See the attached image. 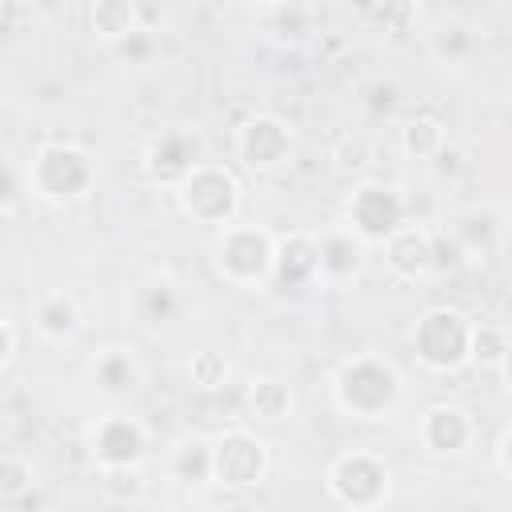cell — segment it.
I'll use <instances>...</instances> for the list:
<instances>
[{
  "label": "cell",
  "mask_w": 512,
  "mask_h": 512,
  "mask_svg": "<svg viewBox=\"0 0 512 512\" xmlns=\"http://www.w3.org/2000/svg\"><path fill=\"white\" fill-rule=\"evenodd\" d=\"M332 400L344 416L364 420V424H380V420H392L396 408L404 404V376L388 356L360 352L336 368Z\"/></svg>",
  "instance_id": "6da1fadb"
},
{
  "label": "cell",
  "mask_w": 512,
  "mask_h": 512,
  "mask_svg": "<svg viewBox=\"0 0 512 512\" xmlns=\"http://www.w3.org/2000/svg\"><path fill=\"white\" fill-rule=\"evenodd\" d=\"M104 488L116 496V500H136L140 496V468H116V472H104Z\"/></svg>",
  "instance_id": "484cf974"
},
{
  "label": "cell",
  "mask_w": 512,
  "mask_h": 512,
  "mask_svg": "<svg viewBox=\"0 0 512 512\" xmlns=\"http://www.w3.org/2000/svg\"><path fill=\"white\" fill-rule=\"evenodd\" d=\"M116 52H120V56H128L132 64H144V60L152 56V36H148V32L140 28L136 36H128V40H120V44H116Z\"/></svg>",
  "instance_id": "83f0119b"
},
{
  "label": "cell",
  "mask_w": 512,
  "mask_h": 512,
  "mask_svg": "<svg viewBox=\"0 0 512 512\" xmlns=\"http://www.w3.org/2000/svg\"><path fill=\"white\" fill-rule=\"evenodd\" d=\"M232 148H236V160L248 168V172H276L292 160V124L276 112H252L240 120L236 136H232Z\"/></svg>",
  "instance_id": "30bf717a"
},
{
  "label": "cell",
  "mask_w": 512,
  "mask_h": 512,
  "mask_svg": "<svg viewBox=\"0 0 512 512\" xmlns=\"http://www.w3.org/2000/svg\"><path fill=\"white\" fill-rule=\"evenodd\" d=\"M32 484H36L32 460L20 456V452H4V456H0V504H4V508L24 504V496L32 492Z\"/></svg>",
  "instance_id": "603a6c76"
},
{
  "label": "cell",
  "mask_w": 512,
  "mask_h": 512,
  "mask_svg": "<svg viewBox=\"0 0 512 512\" xmlns=\"http://www.w3.org/2000/svg\"><path fill=\"white\" fill-rule=\"evenodd\" d=\"M496 372H500V380H504V392L512 396V344H508V352H504V364H500Z\"/></svg>",
  "instance_id": "f546056e"
},
{
  "label": "cell",
  "mask_w": 512,
  "mask_h": 512,
  "mask_svg": "<svg viewBox=\"0 0 512 512\" xmlns=\"http://www.w3.org/2000/svg\"><path fill=\"white\" fill-rule=\"evenodd\" d=\"M344 224L368 244H384L400 224H408V200L396 184L360 180L344 200Z\"/></svg>",
  "instance_id": "52a82bcc"
},
{
  "label": "cell",
  "mask_w": 512,
  "mask_h": 512,
  "mask_svg": "<svg viewBox=\"0 0 512 512\" xmlns=\"http://www.w3.org/2000/svg\"><path fill=\"white\" fill-rule=\"evenodd\" d=\"M384 264L404 284L428 280L436 268V232H428L424 224H400L384 240Z\"/></svg>",
  "instance_id": "5bb4252c"
},
{
  "label": "cell",
  "mask_w": 512,
  "mask_h": 512,
  "mask_svg": "<svg viewBox=\"0 0 512 512\" xmlns=\"http://www.w3.org/2000/svg\"><path fill=\"white\" fill-rule=\"evenodd\" d=\"M24 184H28V196L64 208L84 200L96 188V160L76 140H48L28 156Z\"/></svg>",
  "instance_id": "7a4b0ae2"
},
{
  "label": "cell",
  "mask_w": 512,
  "mask_h": 512,
  "mask_svg": "<svg viewBox=\"0 0 512 512\" xmlns=\"http://www.w3.org/2000/svg\"><path fill=\"white\" fill-rule=\"evenodd\" d=\"M316 252H320V284L348 288L364 272L368 240L360 232H352L348 224H328L324 232H316Z\"/></svg>",
  "instance_id": "4fadbf2b"
},
{
  "label": "cell",
  "mask_w": 512,
  "mask_h": 512,
  "mask_svg": "<svg viewBox=\"0 0 512 512\" xmlns=\"http://www.w3.org/2000/svg\"><path fill=\"white\" fill-rule=\"evenodd\" d=\"M416 440L432 456H464L476 444V416L452 400L428 404L424 416L416 420Z\"/></svg>",
  "instance_id": "7c38bea8"
},
{
  "label": "cell",
  "mask_w": 512,
  "mask_h": 512,
  "mask_svg": "<svg viewBox=\"0 0 512 512\" xmlns=\"http://www.w3.org/2000/svg\"><path fill=\"white\" fill-rule=\"evenodd\" d=\"M172 476L180 484H212V440L184 436L172 448Z\"/></svg>",
  "instance_id": "44dd1931"
},
{
  "label": "cell",
  "mask_w": 512,
  "mask_h": 512,
  "mask_svg": "<svg viewBox=\"0 0 512 512\" xmlns=\"http://www.w3.org/2000/svg\"><path fill=\"white\" fill-rule=\"evenodd\" d=\"M188 380H192L196 388L212 392V388H220V384L228 380V360H224L216 348H200V352L188 356Z\"/></svg>",
  "instance_id": "d4e9b609"
},
{
  "label": "cell",
  "mask_w": 512,
  "mask_h": 512,
  "mask_svg": "<svg viewBox=\"0 0 512 512\" xmlns=\"http://www.w3.org/2000/svg\"><path fill=\"white\" fill-rule=\"evenodd\" d=\"M132 312H136V320L140 324H164V320H172L176 312H180V292H176V284L172 280H160V276H152V280H144L136 292H132Z\"/></svg>",
  "instance_id": "ffe728a7"
},
{
  "label": "cell",
  "mask_w": 512,
  "mask_h": 512,
  "mask_svg": "<svg viewBox=\"0 0 512 512\" xmlns=\"http://www.w3.org/2000/svg\"><path fill=\"white\" fill-rule=\"evenodd\" d=\"M508 344H512V340L504 336V328H496V324H476V320H472V364H480V368H500Z\"/></svg>",
  "instance_id": "cb8c5ba5"
},
{
  "label": "cell",
  "mask_w": 512,
  "mask_h": 512,
  "mask_svg": "<svg viewBox=\"0 0 512 512\" xmlns=\"http://www.w3.org/2000/svg\"><path fill=\"white\" fill-rule=\"evenodd\" d=\"M324 488L340 508H352V512L380 508L392 496V468L380 452L348 448V452L332 456V464L324 472Z\"/></svg>",
  "instance_id": "8992f818"
},
{
  "label": "cell",
  "mask_w": 512,
  "mask_h": 512,
  "mask_svg": "<svg viewBox=\"0 0 512 512\" xmlns=\"http://www.w3.org/2000/svg\"><path fill=\"white\" fill-rule=\"evenodd\" d=\"M0 336H4V348H0V372H12V368H16V356H20V332H16V320H12V316H4Z\"/></svg>",
  "instance_id": "4316f807"
},
{
  "label": "cell",
  "mask_w": 512,
  "mask_h": 512,
  "mask_svg": "<svg viewBox=\"0 0 512 512\" xmlns=\"http://www.w3.org/2000/svg\"><path fill=\"white\" fill-rule=\"evenodd\" d=\"M400 144L412 160H436L444 148H448V132L436 116H412L404 128H400Z\"/></svg>",
  "instance_id": "7402d4cb"
},
{
  "label": "cell",
  "mask_w": 512,
  "mask_h": 512,
  "mask_svg": "<svg viewBox=\"0 0 512 512\" xmlns=\"http://www.w3.org/2000/svg\"><path fill=\"white\" fill-rule=\"evenodd\" d=\"M268 444L248 428H224L212 440V484L224 492L256 488L268 476Z\"/></svg>",
  "instance_id": "9c48e42d"
},
{
  "label": "cell",
  "mask_w": 512,
  "mask_h": 512,
  "mask_svg": "<svg viewBox=\"0 0 512 512\" xmlns=\"http://www.w3.org/2000/svg\"><path fill=\"white\" fill-rule=\"evenodd\" d=\"M320 284V252H316V232L292 228L276 236V264H272V284L280 292H300Z\"/></svg>",
  "instance_id": "9a60e30c"
},
{
  "label": "cell",
  "mask_w": 512,
  "mask_h": 512,
  "mask_svg": "<svg viewBox=\"0 0 512 512\" xmlns=\"http://www.w3.org/2000/svg\"><path fill=\"white\" fill-rule=\"evenodd\" d=\"M172 192H176L180 212L204 228H224V224L240 220V208H244L240 176L228 164H212V160L196 164Z\"/></svg>",
  "instance_id": "5b68a950"
},
{
  "label": "cell",
  "mask_w": 512,
  "mask_h": 512,
  "mask_svg": "<svg viewBox=\"0 0 512 512\" xmlns=\"http://www.w3.org/2000/svg\"><path fill=\"white\" fill-rule=\"evenodd\" d=\"M272 264H276V236L264 224H244L232 220L216 228L212 240V268L224 284L256 292L272 284Z\"/></svg>",
  "instance_id": "3957f363"
},
{
  "label": "cell",
  "mask_w": 512,
  "mask_h": 512,
  "mask_svg": "<svg viewBox=\"0 0 512 512\" xmlns=\"http://www.w3.org/2000/svg\"><path fill=\"white\" fill-rule=\"evenodd\" d=\"M140 380H144V368H140V360H136L132 348L112 344V348L96 352V360H92V384H96V392H100L104 400H124V396H132V392L140 388Z\"/></svg>",
  "instance_id": "2e32d148"
},
{
  "label": "cell",
  "mask_w": 512,
  "mask_h": 512,
  "mask_svg": "<svg viewBox=\"0 0 512 512\" xmlns=\"http://www.w3.org/2000/svg\"><path fill=\"white\" fill-rule=\"evenodd\" d=\"M244 408L260 424H280L296 408V392L284 376H252L244 388Z\"/></svg>",
  "instance_id": "e0dca14e"
},
{
  "label": "cell",
  "mask_w": 512,
  "mask_h": 512,
  "mask_svg": "<svg viewBox=\"0 0 512 512\" xmlns=\"http://www.w3.org/2000/svg\"><path fill=\"white\" fill-rule=\"evenodd\" d=\"M412 352L424 372L452 376L472 364V320L452 304H432L412 324Z\"/></svg>",
  "instance_id": "277c9868"
},
{
  "label": "cell",
  "mask_w": 512,
  "mask_h": 512,
  "mask_svg": "<svg viewBox=\"0 0 512 512\" xmlns=\"http://www.w3.org/2000/svg\"><path fill=\"white\" fill-rule=\"evenodd\" d=\"M88 456L100 472L140 468L148 460V424L132 412H104L88 424Z\"/></svg>",
  "instance_id": "ba28073f"
},
{
  "label": "cell",
  "mask_w": 512,
  "mask_h": 512,
  "mask_svg": "<svg viewBox=\"0 0 512 512\" xmlns=\"http://www.w3.org/2000/svg\"><path fill=\"white\" fill-rule=\"evenodd\" d=\"M88 24H92V32H96L104 44H112V48L144 28L136 0H92V4H88Z\"/></svg>",
  "instance_id": "d6986e66"
},
{
  "label": "cell",
  "mask_w": 512,
  "mask_h": 512,
  "mask_svg": "<svg viewBox=\"0 0 512 512\" xmlns=\"http://www.w3.org/2000/svg\"><path fill=\"white\" fill-rule=\"evenodd\" d=\"M80 308H76V300L68 296V292H48V296H40L36 300V308H32V328L48 340V344H72L76 340V332H80Z\"/></svg>",
  "instance_id": "ac0fdd59"
},
{
  "label": "cell",
  "mask_w": 512,
  "mask_h": 512,
  "mask_svg": "<svg viewBox=\"0 0 512 512\" xmlns=\"http://www.w3.org/2000/svg\"><path fill=\"white\" fill-rule=\"evenodd\" d=\"M252 8H268V12H276V8H288L292 0H248Z\"/></svg>",
  "instance_id": "4dcf8cb0"
},
{
  "label": "cell",
  "mask_w": 512,
  "mask_h": 512,
  "mask_svg": "<svg viewBox=\"0 0 512 512\" xmlns=\"http://www.w3.org/2000/svg\"><path fill=\"white\" fill-rule=\"evenodd\" d=\"M196 164H204V140L192 128H164L144 148V172L160 188H176Z\"/></svg>",
  "instance_id": "8fae6325"
},
{
  "label": "cell",
  "mask_w": 512,
  "mask_h": 512,
  "mask_svg": "<svg viewBox=\"0 0 512 512\" xmlns=\"http://www.w3.org/2000/svg\"><path fill=\"white\" fill-rule=\"evenodd\" d=\"M492 456H496V468L512 480V424L500 432V440H496V448H492Z\"/></svg>",
  "instance_id": "f1b7e54d"
}]
</instances>
